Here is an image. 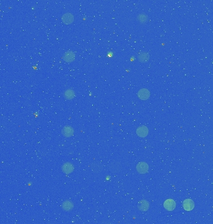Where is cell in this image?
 <instances>
[{"instance_id": "cell-3", "label": "cell", "mask_w": 213, "mask_h": 224, "mask_svg": "<svg viewBox=\"0 0 213 224\" xmlns=\"http://www.w3.org/2000/svg\"><path fill=\"white\" fill-rule=\"evenodd\" d=\"M149 133L148 128L144 125L140 126L137 128L136 130V133L140 138H145L148 136Z\"/></svg>"}, {"instance_id": "cell-15", "label": "cell", "mask_w": 213, "mask_h": 224, "mask_svg": "<svg viewBox=\"0 0 213 224\" xmlns=\"http://www.w3.org/2000/svg\"><path fill=\"white\" fill-rule=\"evenodd\" d=\"M136 20L140 24H145L148 21V17L144 13H141L137 16Z\"/></svg>"}, {"instance_id": "cell-13", "label": "cell", "mask_w": 213, "mask_h": 224, "mask_svg": "<svg viewBox=\"0 0 213 224\" xmlns=\"http://www.w3.org/2000/svg\"><path fill=\"white\" fill-rule=\"evenodd\" d=\"M90 168L93 171V173H99L100 172H101V171L103 169V166L100 163L95 162L91 164Z\"/></svg>"}, {"instance_id": "cell-1", "label": "cell", "mask_w": 213, "mask_h": 224, "mask_svg": "<svg viewBox=\"0 0 213 224\" xmlns=\"http://www.w3.org/2000/svg\"><path fill=\"white\" fill-rule=\"evenodd\" d=\"M109 169L112 173H118L122 169V165L118 161H113L110 162L108 166Z\"/></svg>"}, {"instance_id": "cell-4", "label": "cell", "mask_w": 213, "mask_h": 224, "mask_svg": "<svg viewBox=\"0 0 213 224\" xmlns=\"http://www.w3.org/2000/svg\"><path fill=\"white\" fill-rule=\"evenodd\" d=\"M61 20L63 23L65 24H69L73 23L74 20V17L72 13H67L64 14L61 17Z\"/></svg>"}, {"instance_id": "cell-14", "label": "cell", "mask_w": 213, "mask_h": 224, "mask_svg": "<svg viewBox=\"0 0 213 224\" xmlns=\"http://www.w3.org/2000/svg\"><path fill=\"white\" fill-rule=\"evenodd\" d=\"M62 207L65 211L69 212L73 210L74 208V204L70 200H65L62 204Z\"/></svg>"}, {"instance_id": "cell-7", "label": "cell", "mask_w": 213, "mask_h": 224, "mask_svg": "<svg viewBox=\"0 0 213 224\" xmlns=\"http://www.w3.org/2000/svg\"><path fill=\"white\" fill-rule=\"evenodd\" d=\"M176 206V202L171 199H168L164 202V207L168 211H173L175 209Z\"/></svg>"}, {"instance_id": "cell-8", "label": "cell", "mask_w": 213, "mask_h": 224, "mask_svg": "<svg viewBox=\"0 0 213 224\" xmlns=\"http://www.w3.org/2000/svg\"><path fill=\"white\" fill-rule=\"evenodd\" d=\"M74 170V165L69 162L65 163L62 166V171L64 173L69 174H70L71 173H73Z\"/></svg>"}, {"instance_id": "cell-16", "label": "cell", "mask_w": 213, "mask_h": 224, "mask_svg": "<svg viewBox=\"0 0 213 224\" xmlns=\"http://www.w3.org/2000/svg\"><path fill=\"white\" fill-rule=\"evenodd\" d=\"M64 97L67 100H72L75 97V92L72 89H68L65 91L64 94Z\"/></svg>"}, {"instance_id": "cell-5", "label": "cell", "mask_w": 213, "mask_h": 224, "mask_svg": "<svg viewBox=\"0 0 213 224\" xmlns=\"http://www.w3.org/2000/svg\"><path fill=\"white\" fill-rule=\"evenodd\" d=\"M137 96L141 100H147L150 97V92L147 89H141L138 92Z\"/></svg>"}, {"instance_id": "cell-10", "label": "cell", "mask_w": 213, "mask_h": 224, "mask_svg": "<svg viewBox=\"0 0 213 224\" xmlns=\"http://www.w3.org/2000/svg\"><path fill=\"white\" fill-rule=\"evenodd\" d=\"M150 204L146 200H141L138 204V209L142 212H145L148 210Z\"/></svg>"}, {"instance_id": "cell-6", "label": "cell", "mask_w": 213, "mask_h": 224, "mask_svg": "<svg viewBox=\"0 0 213 224\" xmlns=\"http://www.w3.org/2000/svg\"><path fill=\"white\" fill-rule=\"evenodd\" d=\"M75 57H76V55L73 51L68 50L65 52L64 55L63 56V59L65 62L71 63L74 61Z\"/></svg>"}, {"instance_id": "cell-2", "label": "cell", "mask_w": 213, "mask_h": 224, "mask_svg": "<svg viewBox=\"0 0 213 224\" xmlns=\"http://www.w3.org/2000/svg\"><path fill=\"white\" fill-rule=\"evenodd\" d=\"M136 169L140 174H145L149 170L148 164L145 162H140L136 166Z\"/></svg>"}, {"instance_id": "cell-9", "label": "cell", "mask_w": 213, "mask_h": 224, "mask_svg": "<svg viewBox=\"0 0 213 224\" xmlns=\"http://www.w3.org/2000/svg\"><path fill=\"white\" fill-rule=\"evenodd\" d=\"M74 128L69 125L65 126L62 130V134L66 138H70L74 134Z\"/></svg>"}, {"instance_id": "cell-11", "label": "cell", "mask_w": 213, "mask_h": 224, "mask_svg": "<svg viewBox=\"0 0 213 224\" xmlns=\"http://www.w3.org/2000/svg\"><path fill=\"white\" fill-rule=\"evenodd\" d=\"M137 59L141 63H147L150 60V54L147 52H141L138 55Z\"/></svg>"}, {"instance_id": "cell-12", "label": "cell", "mask_w": 213, "mask_h": 224, "mask_svg": "<svg viewBox=\"0 0 213 224\" xmlns=\"http://www.w3.org/2000/svg\"><path fill=\"white\" fill-rule=\"evenodd\" d=\"M194 207V203L192 200L188 199L183 202V208L186 211H191Z\"/></svg>"}]
</instances>
